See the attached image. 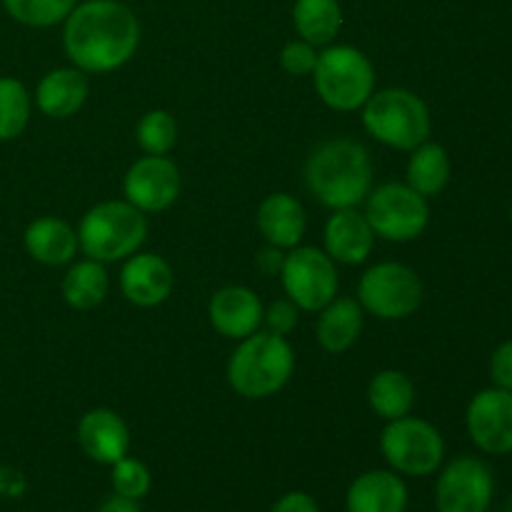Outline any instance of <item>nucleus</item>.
<instances>
[{
	"label": "nucleus",
	"mask_w": 512,
	"mask_h": 512,
	"mask_svg": "<svg viewBox=\"0 0 512 512\" xmlns=\"http://www.w3.org/2000/svg\"><path fill=\"white\" fill-rule=\"evenodd\" d=\"M140 20L120 0H85L63 23V50L88 75H105L133 60Z\"/></svg>",
	"instance_id": "f257e3e1"
},
{
	"label": "nucleus",
	"mask_w": 512,
	"mask_h": 512,
	"mask_svg": "<svg viewBox=\"0 0 512 512\" xmlns=\"http://www.w3.org/2000/svg\"><path fill=\"white\" fill-rule=\"evenodd\" d=\"M303 178L308 193L325 208H358L373 190L375 165L363 143L333 138L308 155Z\"/></svg>",
	"instance_id": "f03ea898"
},
{
	"label": "nucleus",
	"mask_w": 512,
	"mask_h": 512,
	"mask_svg": "<svg viewBox=\"0 0 512 512\" xmlns=\"http://www.w3.org/2000/svg\"><path fill=\"white\" fill-rule=\"evenodd\" d=\"M295 373V350L283 335L258 330L238 340L228 360V383L240 398L268 400L290 383Z\"/></svg>",
	"instance_id": "7ed1b4c3"
},
{
	"label": "nucleus",
	"mask_w": 512,
	"mask_h": 512,
	"mask_svg": "<svg viewBox=\"0 0 512 512\" xmlns=\"http://www.w3.org/2000/svg\"><path fill=\"white\" fill-rule=\"evenodd\" d=\"M148 238V218L128 200H103L80 218L78 243L85 258L120 263L138 253Z\"/></svg>",
	"instance_id": "20e7f679"
},
{
	"label": "nucleus",
	"mask_w": 512,
	"mask_h": 512,
	"mask_svg": "<svg viewBox=\"0 0 512 512\" xmlns=\"http://www.w3.org/2000/svg\"><path fill=\"white\" fill-rule=\"evenodd\" d=\"M363 128L370 138L395 150H415L430 140L433 115L428 103L408 88L375 90L363 105Z\"/></svg>",
	"instance_id": "39448f33"
},
{
	"label": "nucleus",
	"mask_w": 512,
	"mask_h": 512,
	"mask_svg": "<svg viewBox=\"0 0 512 512\" xmlns=\"http://www.w3.org/2000/svg\"><path fill=\"white\" fill-rule=\"evenodd\" d=\"M375 65L368 55L353 45H328L320 50L313 70L318 98L338 113H353L368 103L375 93Z\"/></svg>",
	"instance_id": "423d86ee"
},
{
	"label": "nucleus",
	"mask_w": 512,
	"mask_h": 512,
	"mask_svg": "<svg viewBox=\"0 0 512 512\" xmlns=\"http://www.w3.org/2000/svg\"><path fill=\"white\" fill-rule=\"evenodd\" d=\"M425 288L410 265L383 260L360 275L358 303L378 320H408L420 310Z\"/></svg>",
	"instance_id": "0eeeda50"
},
{
	"label": "nucleus",
	"mask_w": 512,
	"mask_h": 512,
	"mask_svg": "<svg viewBox=\"0 0 512 512\" xmlns=\"http://www.w3.org/2000/svg\"><path fill=\"white\" fill-rule=\"evenodd\" d=\"M380 453L398 475L425 478L443 468L445 440L433 423L405 415L385 423L380 433Z\"/></svg>",
	"instance_id": "6e6552de"
},
{
	"label": "nucleus",
	"mask_w": 512,
	"mask_h": 512,
	"mask_svg": "<svg viewBox=\"0 0 512 512\" xmlns=\"http://www.w3.org/2000/svg\"><path fill=\"white\" fill-rule=\"evenodd\" d=\"M365 218L375 238L388 243L418 240L430 225V203L408 183H383L365 198Z\"/></svg>",
	"instance_id": "1a4fd4ad"
},
{
	"label": "nucleus",
	"mask_w": 512,
	"mask_h": 512,
	"mask_svg": "<svg viewBox=\"0 0 512 512\" xmlns=\"http://www.w3.org/2000/svg\"><path fill=\"white\" fill-rule=\"evenodd\" d=\"M280 283L285 295L305 313H318L338 298V263L325 250L298 245L285 253Z\"/></svg>",
	"instance_id": "9d476101"
},
{
	"label": "nucleus",
	"mask_w": 512,
	"mask_h": 512,
	"mask_svg": "<svg viewBox=\"0 0 512 512\" xmlns=\"http://www.w3.org/2000/svg\"><path fill=\"white\" fill-rule=\"evenodd\" d=\"M495 495V478L488 463L473 455L450 460L435 483L438 512H488Z\"/></svg>",
	"instance_id": "9b49d317"
},
{
	"label": "nucleus",
	"mask_w": 512,
	"mask_h": 512,
	"mask_svg": "<svg viewBox=\"0 0 512 512\" xmlns=\"http://www.w3.org/2000/svg\"><path fill=\"white\" fill-rule=\"evenodd\" d=\"M183 178L168 155H143L123 178V195L130 205L148 213H163L180 198Z\"/></svg>",
	"instance_id": "f8f14e48"
},
{
	"label": "nucleus",
	"mask_w": 512,
	"mask_h": 512,
	"mask_svg": "<svg viewBox=\"0 0 512 512\" xmlns=\"http://www.w3.org/2000/svg\"><path fill=\"white\" fill-rule=\"evenodd\" d=\"M465 428L475 448L485 455L512 453V393L503 388H485L473 395L465 410Z\"/></svg>",
	"instance_id": "ddd939ff"
},
{
	"label": "nucleus",
	"mask_w": 512,
	"mask_h": 512,
	"mask_svg": "<svg viewBox=\"0 0 512 512\" xmlns=\"http://www.w3.org/2000/svg\"><path fill=\"white\" fill-rule=\"evenodd\" d=\"M175 273L158 253H135L120 268V293L135 308H158L173 295Z\"/></svg>",
	"instance_id": "4468645a"
},
{
	"label": "nucleus",
	"mask_w": 512,
	"mask_h": 512,
	"mask_svg": "<svg viewBox=\"0 0 512 512\" xmlns=\"http://www.w3.org/2000/svg\"><path fill=\"white\" fill-rule=\"evenodd\" d=\"M263 300L245 285H225L210 298L208 320L218 335L243 340L263 328Z\"/></svg>",
	"instance_id": "2eb2a0df"
},
{
	"label": "nucleus",
	"mask_w": 512,
	"mask_h": 512,
	"mask_svg": "<svg viewBox=\"0 0 512 512\" xmlns=\"http://www.w3.org/2000/svg\"><path fill=\"white\" fill-rule=\"evenodd\" d=\"M85 458L98 465H113L130 450L128 423L110 408H93L80 418L75 430Z\"/></svg>",
	"instance_id": "dca6fc26"
},
{
	"label": "nucleus",
	"mask_w": 512,
	"mask_h": 512,
	"mask_svg": "<svg viewBox=\"0 0 512 512\" xmlns=\"http://www.w3.org/2000/svg\"><path fill=\"white\" fill-rule=\"evenodd\" d=\"M375 233L358 208L333 210L323 230L325 253L338 265H363L375 250Z\"/></svg>",
	"instance_id": "f3484780"
},
{
	"label": "nucleus",
	"mask_w": 512,
	"mask_h": 512,
	"mask_svg": "<svg viewBox=\"0 0 512 512\" xmlns=\"http://www.w3.org/2000/svg\"><path fill=\"white\" fill-rule=\"evenodd\" d=\"M90 95L88 73L75 65L53 68L35 85L33 103L43 115L53 120H68L85 105Z\"/></svg>",
	"instance_id": "a211bd4d"
},
{
	"label": "nucleus",
	"mask_w": 512,
	"mask_h": 512,
	"mask_svg": "<svg viewBox=\"0 0 512 512\" xmlns=\"http://www.w3.org/2000/svg\"><path fill=\"white\" fill-rule=\"evenodd\" d=\"M255 225L268 245L293 250L303 243L305 230H308V213L295 195L273 193L260 203Z\"/></svg>",
	"instance_id": "6ab92c4d"
},
{
	"label": "nucleus",
	"mask_w": 512,
	"mask_h": 512,
	"mask_svg": "<svg viewBox=\"0 0 512 512\" xmlns=\"http://www.w3.org/2000/svg\"><path fill=\"white\" fill-rule=\"evenodd\" d=\"M25 253L40 265L48 268H60V265H70L78 255V230L63 218L55 215H40L33 223H28L23 233Z\"/></svg>",
	"instance_id": "aec40b11"
},
{
	"label": "nucleus",
	"mask_w": 512,
	"mask_h": 512,
	"mask_svg": "<svg viewBox=\"0 0 512 512\" xmlns=\"http://www.w3.org/2000/svg\"><path fill=\"white\" fill-rule=\"evenodd\" d=\"M348 512H405L408 488L395 470H368L350 483Z\"/></svg>",
	"instance_id": "412c9836"
},
{
	"label": "nucleus",
	"mask_w": 512,
	"mask_h": 512,
	"mask_svg": "<svg viewBox=\"0 0 512 512\" xmlns=\"http://www.w3.org/2000/svg\"><path fill=\"white\" fill-rule=\"evenodd\" d=\"M365 310L355 298H335L318 310L315 340L330 355H340L358 343L363 333Z\"/></svg>",
	"instance_id": "4be33fe9"
},
{
	"label": "nucleus",
	"mask_w": 512,
	"mask_h": 512,
	"mask_svg": "<svg viewBox=\"0 0 512 512\" xmlns=\"http://www.w3.org/2000/svg\"><path fill=\"white\" fill-rule=\"evenodd\" d=\"M453 175V163H450L448 150L440 143L425 140L415 150H410L408 168H405V183L420 193L423 198H435L443 193Z\"/></svg>",
	"instance_id": "5701e85b"
},
{
	"label": "nucleus",
	"mask_w": 512,
	"mask_h": 512,
	"mask_svg": "<svg viewBox=\"0 0 512 512\" xmlns=\"http://www.w3.org/2000/svg\"><path fill=\"white\" fill-rule=\"evenodd\" d=\"M415 400H418V393H415V383L410 380L408 373L403 370H380L370 378L368 383V405L378 418H383L385 423L388 420L405 418V415L413 413Z\"/></svg>",
	"instance_id": "b1692460"
},
{
	"label": "nucleus",
	"mask_w": 512,
	"mask_h": 512,
	"mask_svg": "<svg viewBox=\"0 0 512 512\" xmlns=\"http://www.w3.org/2000/svg\"><path fill=\"white\" fill-rule=\"evenodd\" d=\"M63 300L73 310H93L108 298L110 275L105 263L93 258L73 260L68 273L63 275Z\"/></svg>",
	"instance_id": "393cba45"
},
{
	"label": "nucleus",
	"mask_w": 512,
	"mask_h": 512,
	"mask_svg": "<svg viewBox=\"0 0 512 512\" xmlns=\"http://www.w3.org/2000/svg\"><path fill=\"white\" fill-rule=\"evenodd\" d=\"M340 0H295L293 25L303 40L315 48H328L343 30Z\"/></svg>",
	"instance_id": "a878e982"
},
{
	"label": "nucleus",
	"mask_w": 512,
	"mask_h": 512,
	"mask_svg": "<svg viewBox=\"0 0 512 512\" xmlns=\"http://www.w3.org/2000/svg\"><path fill=\"white\" fill-rule=\"evenodd\" d=\"M33 115V95L23 80L0 75V143L20 138Z\"/></svg>",
	"instance_id": "bb28decb"
},
{
	"label": "nucleus",
	"mask_w": 512,
	"mask_h": 512,
	"mask_svg": "<svg viewBox=\"0 0 512 512\" xmlns=\"http://www.w3.org/2000/svg\"><path fill=\"white\" fill-rule=\"evenodd\" d=\"M135 140L145 155H168L178 143V123L165 108H153L140 115L135 125Z\"/></svg>",
	"instance_id": "cd10ccee"
},
{
	"label": "nucleus",
	"mask_w": 512,
	"mask_h": 512,
	"mask_svg": "<svg viewBox=\"0 0 512 512\" xmlns=\"http://www.w3.org/2000/svg\"><path fill=\"white\" fill-rule=\"evenodd\" d=\"M5 13L28 28H53L65 23L78 0H0Z\"/></svg>",
	"instance_id": "c85d7f7f"
},
{
	"label": "nucleus",
	"mask_w": 512,
	"mask_h": 512,
	"mask_svg": "<svg viewBox=\"0 0 512 512\" xmlns=\"http://www.w3.org/2000/svg\"><path fill=\"white\" fill-rule=\"evenodd\" d=\"M110 483H113V493L130 500H143L150 493L153 475L143 460L125 455L118 463L110 465Z\"/></svg>",
	"instance_id": "c756f323"
},
{
	"label": "nucleus",
	"mask_w": 512,
	"mask_h": 512,
	"mask_svg": "<svg viewBox=\"0 0 512 512\" xmlns=\"http://www.w3.org/2000/svg\"><path fill=\"white\" fill-rule=\"evenodd\" d=\"M318 55L320 50L315 48V45H310L308 40H290V43H285L283 50H280V68L288 75H295V78L313 75L315 65H318Z\"/></svg>",
	"instance_id": "7c9ffc66"
},
{
	"label": "nucleus",
	"mask_w": 512,
	"mask_h": 512,
	"mask_svg": "<svg viewBox=\"0 0 512 512\" xmlns=\"http://www.w3.org/2000/svg\"><path fill=\"white\" fill-rule=\"evenodd\" d=\"M298 320H300V308L290 298L273 300V303L263 310L265 330L275 335H283V338H288V335L298 328Z\"/></svg>",
	"instance_id": "2f4dec72"
},
{
	"label": "nucleus",
	"mask_w": 512,
	"mask_h": 512,
	"mask_svg": "<svg viewBox=\"0 0 512 512\" xmlns=\"http://www.w3.org/2000/svg\"><path fill=\"white\" fill-rule=\"evenodd\" d=\"M490 380L495 388L512 393V340H505L490 355Z\"/></svg>",
	"instance_id": "473e14b6"
},
{
	"label": "nucleus",
	"mask_w": 512,
	"mask_h": 512,
	"mask_svg": "<svg viewBox=\"0 0 512 512\" xmlns=\"http://www.w3.org/2000/svg\"><path fill=\"white\" fill-rule=\"evenodd\" d=\"M270 512H320L318 503H315L313 495L303 493V490H293V493H285L278 503L270 508Z\"/></svg>",
	"instance_id": "72a5a7b5"
},
{
	"label": "nucleus",
	"mask_w": 512,
	"mask_h": 512,
	"mask_svg": "<svg viewBox=\"0 0 512 512\" xmlns=\"http://www.w3.org/2000/svg\"><path fill=\"white\" fill-rule=\"evenodd\" d=\"M285 253H288V250H280V248H273V245H265V248L258 253V258H255L260 273H263V275H280V270H283V263H285Z\"/></svg>",
	"instance_id": "f704fd0d"
},
{
	"label": "nucleus",
	"mask_w": 512,
	"mask_h": 512,
	"mask_svg": "<svg viewBox=\"0 0 512 512\" xmlns=\"http://www.w3.org/2000/svg\"><path fill=\"white\" fill-rule=\"evenodd\" d=\"M98 512H140V505L138 500H130V498H123V495L113 493L100 503Z\"/></svg>",
	"instance_id": "c9c22d12"
},
{
	"label": "nucleus",
	"mask_w": 512,
	"mask_h": 512,
	"mask_svg": "<svg viewBox=\"0 0 512 512\" xmlns=\"http://www.w3.org/2000/svg\"><path fill=\"white\" fill-rule=\"evenodd\" d=\"M510 223H512V203H510Z\"/></svg>",
	"instance_id": "e433bc0d"
}]
</instances>
